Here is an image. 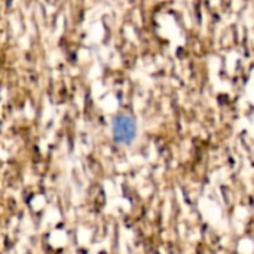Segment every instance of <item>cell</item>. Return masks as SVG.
<instances>
[{"label": "cell", "instance_id": "6da1fadb", "mask_svg": "<svg viewBox=\"0 0 254 254\" xmlns=\"http://www.w3.org/2000/svg\"><path fill=\"white\" fill-rule=\"evenodd\" d=\"M113 138L118 143H131L137 132V125L132 118L121 115L113 119Z\"/></svg>", "mask_w": 254, "mask_h": 254}]
</instances>
